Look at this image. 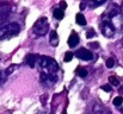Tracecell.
Wrapping results in <instances>:
<instances>
[{
  "instance_id": "obj_4",
  "label": "cell",
  "mask_w": 123,
  "mask_h": 114,
  "mask_svg": "<svg viewBox=\"0 0 123 114\" xmlns=\"http://www.w3.org/2000/svg\"><path fill=\"white\" fill-rule=\"evenodd\" d=\"M100 30H102V33L105 36V37L110 38L115 35V26L111 24L110 20H104L100 25Z\"/></svg>"
},
{
  "instance_id": "obj_23",
  "label": "cell",
  "mask_w": 123,
  "mask_h": 114,
  "mask_svg": "<svg viewBox=\"0 0 123 114\" xmlns=\"http://www.w3.org/2000/svg\"><path fill=\"white\" fill-rule=\"evenodd\" d=\"M66 7H67V4H66V1H61V2H60V8L63 11V10H66Z\"/></svg>"
},
{
  "instance_id": "obj_21",
  "label": "cell",
  "mask_w": 123,
  "mask_h": 114,
  "mask_svg": "<svg viewBox=\"0 0 123 114\" xmlns=\"http://www.w3.org/2000/svg\"><path fill=\"white\" fill-rule=\"evenodd\" d=\"M100 88H102L103 90H105V92H111V90H112L111 86H109V84H103Z\"/></svg>"
},
{
  "instance_id": "obj_22",
  "label": "cell",
  "mask_w": 123,
  "mask_h": 114,
  "mask_svg": "<svg viewBox=\"0 0 123 114\" xmlns=\"http://www.w3.org/2000/svg\"><path fill=\"white\" fill-rule=\"evenodd\" d=\"M47 99H48V94H44V95L41 98V102H42L43 106H45V103H47Z\"/></svg>"
},
{
  "instance_id": "obj_17",
  "label": "cell",
  "mask_w": 123,
  "mask_h": 114,
  "mask_svg": "<svg viewBox=\"0 0 123 114\" xmlns=\"http://www.w3.org/2000/svg\"><path fill=\"white\" fill-rule=\"evenodd\" d=\"M7 17H8L7 13H5V12H0V25L7 20Z\"/></svg>"
},
{
  "instance_id": "obj_1",
  "label": "cell",
  "mask_w": 123,
  "mask_h": 114,
  "mask_svg": "<svg viewBox=\"0 0 123 114\" xmlns=\"http://www.w3.org/2000/svg\"><path fill=\"white\" fill-rule=\"evenodd\" d=\"M38 67H40V69L43 70L42 73L48 74V75H54V73H56L59 70V64L56 63V61L48 56H40Z\"/></svg>"
},
{
  "instance_id": "obj_12",
  "label": "cell",
  "mask_w": 123,
  "mask_h": 114,
  "mask_svg": "<svg viewBox=\"0 0 123 114\" xmlns=\"http://www.w3.org/2000/svg\"><path fill=\"white\" fill-rule=\"evenodd\" d=\"M109 82L111 86H120V80L117 78V76H110L109 77Z\"/></svg>"
},
{
  "instance_id": "obj_20",
  "label": "cell",
  "mask_w": 123,
  "mask_h": 114,
  "mask_svg": "<svg viewBox=\"0 0 123 114\" xmlns=\"http://www.w3.org/2000/svg\"><path fill=\"white\" fill-rule=\"evenodd\" d=\"M16 67H17L16 64H12V65H10V68H7V70L5 71V73H6V75H8V74H11V73H12V71H13V70L16 69Z\"/></svg>"
},
{
  "instance_id": "obj_11",
  "label": "cell",
  "mask_w": 123,
  "mask_h": 114,
  "mask_svg": "<svg viewBox=\"0 0 123 114\" xmlns=\"http://www.w3.org/2000/svg\"><path fill=\"white\" fill-rule=\"evenodd\" d=\"M75 22H77V24H79V25H81V26H85L86 25V19H85V17L82 16L81 13H78L77 14V17H75Z\"/></svg>"
},
{
  "instance_id": "obj_14",
  "label": "cell",
  "mask_w": 123,
  "mask_h": 114,
  "mask_svg": "<svg viewBox=\"0 0 123 114\" xmlns=\"http://www.w3.org/2000/svg\"><path fill=\"white\" fill-rule=\"evenodd\" d=\"M122 103H123V98L122 96H116V98L114 99V105H115L116 107H120Z\"/></svg>"
},
{
  "instance_id": "obj_6",
  "label": "cell",
  "mask_w": 123,
  "mask_h": 114,
  "mask_svg": "<svg viewBox=\"0 0 123 114\" xmlns=\"http://www.w3.org/2000/svg\"><path fill=\"white\" fill-rule=\"evenodd\" d=\"M38 60H40V56H38V55L31 54V55H28V56H26L25 62H26V64H28L30 68H35L36 63H38Z\"/></svg>"
},
{
  "instance_id": "obj_13",
  "label": "cell",
  "mask_w": 123,
  "mask_h": 114,
  "mask_svg": "<svg viewBox=\"0 0 123 114\" xmlns=\"http://www.w3.org/2000/svg\"><path fill=\"white\" fill-rule=\"evenodd\" d=\"M75 73L80 76V77H82V78H85V77L87 76V70H86L85 68H78V69L75 70Z\"/></svg>"
},
{
  "instance_id": "obj_2",
  "label": "cell",
  "mask_w": 123,
  "mask_h": 114,
  "mask_svg": "<svg viewBox=\"0 0 123 114\" xmlns=\"http://www.w3.org/2000/svg\"><path fill=\"white\" fill-rule=\"evenodd\" d=\"M20 31V25L18 23H10L4 27H0V39H10L18 35Z\"/></svg>"
},
{
  "instance_id": "obj_18",
  "label": "cell",
  "mask_w": 123,
  "mask_h": 114,
  "mask_svg": "<svg viewBox=\"0 0 123 114\" xmlns=\"http://www.w3.org/2000/svg\"><path fill=\"white\" fill-rule=\"evenodd\" d=\"M96 36V31L93 30V29H88L87 30V32H86V37L87 38H92Z\"/></svg>"
},
{
  "instance_id": "obj_15",
  "label": "cell",
  "mask_w": 123,
  "mask_h": 114,
  "mask_svg": "<svg viewBox=\"0 0 123 114\" xmlns=\"http://www.w3.org/2000/svg\"><path fill=\"white\" fill-rule=\"evenodd\" d=\"M73 56H74L73 52H69V51H68V52L65 54V58H63V61H65L66 63H67V62H71V61L73 60Z\"/></svg>"
},
{
  "instance_id": "obj_10",
  "label": "cell",
  "mask_w": 123,
  "mask_h": 114,
  "mask_svg": "<svg viewBox=\"0 0 123 114\" xmlns=\"http://www.w3.org/2000/svg\"><path fill=\"white\" fill-rule=\"evenodd\" d=\"M103 4H105L104 0H103V1H92V0H90V1L86 2V5H87L88 7H91V8L98 7V6H100V5H103Z\"/></svg>"
},
{
  "instance_id": "obj_5",
  "label": "cell",
  "mask_w": 123,
  "mask_h": 114,
  "mask_svg": "<svg viewBox=\"0 0 123 114\" xmlns=\"http://www.w3.org/2000/svg\"><path fill=\"white\" fill-rule=\"evenodd\" d=\"M75 56H77L78 58L82 60V61H91V60L93 58L92 52H91V51H88V50H87V49H85V48L79 49V50L75 52Z\"/></svg>"
},
{
  "instance_id": "obj_8",
  "label": "cell",
  "mask_w": 123,
  "mask_h": 114,
  "mask_svg": "<svg viewBox=\"0 0 123 114\" xmlns=\"http://www.w3.org/2000/svg\"><path fill=\"white\" fill-rule=\"evenodd\" d=\"M49 43H50V45H53V46H57V45H59V36H57V32H56L55 30L50 32Z\"/></svg>"
},
{
  "instance_id": "obj_16",
  "label": "cell",
  "mask_w": 123,
  "mask_h": 114,
  "mask_svg": "<svg viewBox=\"0 0 123 114\" xmlns=\"http://www.w3.org/2000/svg\"><path fill=\"white\" fill-rule=\"evenodd\" d=\"M105 64H106V67H108L109 69H111V68H114V65H115V60L110 57V58H108V60H106Z\"/></svg>"
},
{
  "instance_id": "obj_26",
  "label": "cell",
  "mask_w": 123,
  "mask_h": 114,
  "mask_svg": "<svg viewBox=\"0 0 123 114\" xmlns=\"http://www.w3.org/2000/svg\"><path fill=\"white\" fill-rule=\"evenodd\" d=\"M120 94H121V95H123V86L120 88Z\"/></svg>"
},
{
  "instance_id": "obj_9",
  "label": "cell",
  "mask_w": 123,
  "mask_h": 114,
  "mask_svg": "<svg viewBox=\"0 0 123 114\" xmlns=\"http://www.w3.org/2000/svg\"><path fill=\"white\" fill-rule=\"evenodd\" d=\"M54 17H55V19L61 20V19H63V17H65V12H63L61 8H56V10H54Z\"/></svg>"
},
{
  "instance_id": "obj_24",
  "label": "cell",
  "mask_w": 123,
  "mask_h": 114,
  "mask_svg": "<svg viewBox=\"0 0 123 114\" xmlns=\"http://www.w3.org/2000/svg\"><path fill=\"white\" fill-rule=\"evenodd\" d=\"M6 80V76H2V73L0 71V84H2V82H5Z\"/></svg>"
},
{
  "instance_id": "obj_25",
  "label": "cell",
  "mask_w": 123,
  "mask_h": 114,
  "mask_svg": "<svg viewBox=\"0 0 123 114\" xmlns=\"http://www.w3.org/2000/svg\"><path fill=\"white\" fill-rule=\"evenodd\" d=\"M85 7H86V2H81L80 4V10H85Z\"/></svg>"
},
{
  "instance_id": "obj_7",
  "label": "cell",
  "mask_w": 123,
  "mask_h": 114,
  "mask_svg": "<svg viewBox=\"0 0 123 114\" xmlns=\"http://www.w3.org/2000/svg\"><path fill=\"white\" fill-rule=\"evenodd\" d=\"M79 42H80L79 36H78L75 32H72V35L68 38V45H69L71 48H75V46L79 44Z\"/></svg>"
},
{
  "instance_id": "obj_3",
  "label": "cell",
  "mask_w": 123,
  "mask_h": 114,
  "mask_svg": "<svg viewBox=\"0 0 123 114\" xmlns=\"http://www.w3.org/2000/svg\"><path fill=\"white\" fill-rule=\"evenodd\" d=\"M49 31V24H48V19L45 17H42L40 18L32 26V32L38 36V37H42L44 35H47Z\"/></svg>"
},
{
  "instance_id": "obj_27",
  "label": "cell",
  "mask_w": 123,
  "mask_h": 114,
  "mask_svg": "<svg viewBox=\"0 0 123 114\" xmlns=\"http://www.w3.org/2000/svg\"><path fill=\"white\" fill-rule=\"evenodd\" d=\"M122 6H123V4H122Z\"/></svg>"
},
{
  "instance_id": "obj_19",
  "label": "cell",
  "mask_w": 123,
  "mask_h": 114,
  "mask_svg": "<svg viewBox=\"0 0 123 114\" xmlns=\"http://www.w3.org/2000/svg\"><path fill=\"white\" fill-rule=\"evenodd\" d=\"M88 46L92 48V49H99V43L98 42H91V43H88Z\"/></svg>"
}]
</instances>
